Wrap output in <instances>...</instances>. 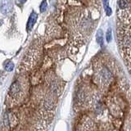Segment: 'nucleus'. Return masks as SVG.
<instances>
[{
  "instance_id": "obj_1",
  "label": "nucleus",
  "mask_w": 131,
  "mask_h": 131,
  "mask_svg": "<svg viewBox=\"0 0 131 131\" xmlns=\"http://www.w3.org/2000/svg\"><path fill=\"white\" fill-rule=\"evenodd\" d=\"M24 94V85L20 80H16L11 85L8 92V97L13 103L18 102Z\"/></svg>"
},
{
  "instance_id": "obj_2",
  "label": "nucleus",
  "mask_w": 131,
  "mask_h": 131,
  "mask_svg": "<svg viewBox=\"0 0 131 131\" xmlns=\"http://www.w3.org/2000/svg\"><path fill=\"white\" fill-rule=\"evenodd\" d=\"M17 123L16 116L14 114L11 112L5 113L3 118V122H2V127L4 131H9L11 130Z\"/></svg>"
},
{
  "instance_id": "obj_3",
  "label": "nucleus",
  "mask_w": 131,
  "mask_h": 131,
  "mask_svg": "<svg viewBox=\"0 0 131 131\" xmlns=\"http://www.w3.org/2000/svg\"><path fill=\"white\" fill-rule=\"evenodd\" d=\"M38 17V15L36 14L34 11H33L32 13L30 14L29 17V20H28V22H27V26H26V29H27L28 31H30L32 30L33 26H34L36 22V20H37Z\"/></svg>"
},
{
  "instance_id": "obj_4",
  "label": "nucleus",
  "mask_w": 131,
  "mask_h": 131,
  "mask_svg": "<svg viewBox=\"0 0 131 131\" xmlns=\"http://www.w3.org/2000/svg\"><path fill=\"white\" fill-rule=\"evenodd\" d=\"M101 74H102V78H103L104 79H106V80H109V79H111V78H112V73H111V71L106 67L102 68V71H101Z\"/></svg>"
},
{
  "instance_id": "obj_5",
  "label": "nucleus",
  "mask_w": 131,
  "mask_h": 131,
  "mask_svg": "<svg viewBox=\"0 0 131 131\" xmlns=\"http://www.w3.org/2000/svg\"><path fill=\"white\" fill-rule=\"evenodd\" d=\"M103 34H102V30H99L97 31V41L101 46L103 44Z\"/></svg>"
},
{
  "instance_id": "obj_6",
  "label": "nucleus",
  "mask_w": 131,
  "mask_h": 131,
  "mask_svg": "<svg viewBox=\"0 0 131 131\" xmlns=\"http://www.w3.org/2000/svg\"><path fill=\"white\" fill-rule=\"evenodd\" d=\"M13 68H14V63L12 62H11V61H8L6 63V65H5V70L7 71H11L13 70Z\"/></svg>"
},
{
  "instance_id": "obj_7",
  "label": "nucleus",
  "mask_w": 131,
  "mask_h": 131,
  "mask_svg": "<svg viewBox=\"0 0 131 131\" xmlns=\"http://www.w3.org/2000/svg\"><path fill=\"white\" fill-rule=\"evenodd\" d=\"M117 4H118L119 7H120V9L125 10L128 7V3H127L126 1H119L118 3H117Z\"/></svg>"
},
{
  "instance_id": "obj_8",
  "label": "nucleus",
  "mask_w": 131,
  "mask_h": 131,
  "mask_svg": "<svg viewBox=\"0 0 131 131\" xmlns=\"http://www.w3.org/2000/svg\"><path fill=\"white\" fill-rule=\"evenodd\" d=\"M47 7H48V3L46 1H43L40 4V11L41 12H44L47 9Z\"/></svg>"
},
{
  "instance_id": "obj_9",
  "label": "nucleus",
  "mask_w": 131,
  "mask_h": 131,
  "mask_svg": "<svg viewBox=\"0 0 131 131\" xmlns=\"http://www.w3.org/2000/svg\"><path fill=\"white\" fill-rule=\"evenodd\" d=\"M106 39H107V42H110L111 39H112V30L109 28L107 31V34H106Z\"/></svg>"
},
{
  "instance_id": "obj_10",
  "label": "nucleus",
  "mask_w": 131,
  "mask_h": 131,
  "mask_svg": "<svg viewBox=\"0 0 131 131\" xmlns=\"http://www.w3.org/2000/svg\"><path fill=\"white\" fill-rule=\"evenodd\" d=\"M105 11L107 14V16H110V15L112 14V9H111L108 5H107V6H105Z\"/></svg>"
}]
</instances>
